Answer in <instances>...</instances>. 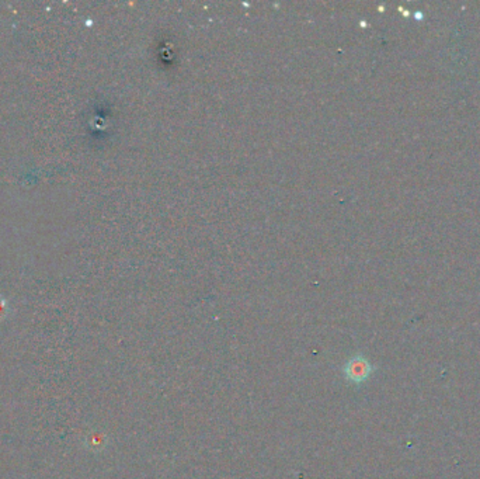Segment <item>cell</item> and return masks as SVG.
I'll return each mask as SVG.
<instances>
[{
    "label": "cell",
    "mask_w": 480,
    "mask_h": 479,
    "mask_svg": "<svg viewBox=\"0 0 480 479\" xmlns=\"http://www.w3.org/2000/svg\"><path fill=\"white\" fill-rule=\"evenodd\" d=\"M374 371H375V367L371 364V362L367 357L361 355L350 359L345 367V375L353 384L365 382L372 375Z\"/></svg>",
    "instance_id": "cell-1"
}]
</instances>
